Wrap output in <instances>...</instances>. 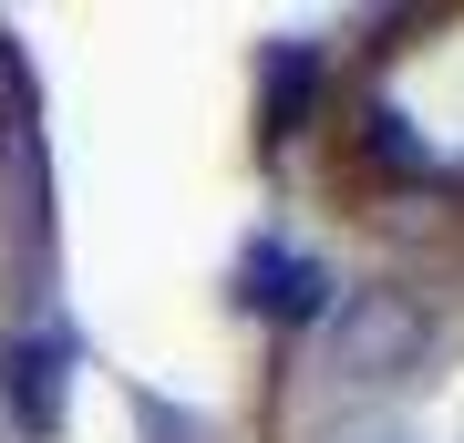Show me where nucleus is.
Here are the masks:
<instances>
[{
  "mask_svg": "<svg viewBox=\"0 0 464 443\" xmlns=\"http://www.w3.org/2000/svg\"><path fill=\"white\" fill-rule=\"evenodd\" d=\"M433 351V310L413 289H351L331 310V371L341 381H402Z\"/></svg>",
  "mask_w": 464,
  "mask_h": 443,
  "instance_id": "f257e3e1",
  "label": "nucleus"
},
{
  "mask_svg": "<svg viewBox=\"0 0 464 443\" xmlns=\"http://www.w3.org/2000/svg\"><path fill=\"white\" fill-rule=\"evenodd\" d=\"M320 268L299 258V247H248V258H237V310H268V320H310L320 310Z\"/></svg>",
  "mask_w": 464,
  "mask_h": 443,
  "instance_id": "f03ea898",
  "label": "nucleus"
},
{
  "mask_svg": "<svg viewBox=\"0 0 464 443\" xmlns=\"http://www.w3.org/2000/svg\"><path fill=\"white\" fill-rule=\"evenodd\" d=\"M0 381L21 392V423H32V433H52V423H63V392H52V351L11 341V351H0Z\"/></svg>",
  "mask_w": 464,
  "mask_h": 443,
  "instance_id": "7ed1b4c3",
  "label": "nucleus"
},
{
  "mask_svg": "<svg viewBox=\"0 0 464 443\" xmlns=\"http://www.w3.org/2000/svg\"><path fill=\"white\" fill-rule=\"evenodd\" d=\"M310 52H299V42H279V52H268V134H299V114H310Z\"/></svg>",
  "mask_w": 464,
  "mask_h": 443,
  "instance_id": "20e7f679",
  "label": "nucleus"
},
{
  "mask_svg": "<svg viewBox=\"0 0 464 443\" xmlns=\"http://www.w3.org/2000/svg\"><path fill=\"white\" fill-rule=\"evenodd\" d=\"M372 145L392 155V165H423V145H413V134H402V114H372Z\"/></svg>",
  "mask_w": 464,
  "mask_h": 443,
  "instance_id": "39448f33",
  "label": "nucleus"
},
{
  "mask_svg": "<svg viewBox=\"0 0 464 443\" xmlns=\"http://www.w3.org/2000/svg\"><path fill=\"white\" fill-rule=\"evenodd\" d=\"M134 412H145V433H155V443H197V423H186V412H166V402H155V392L134 402Z\"/></svg>",
  "mask_w": 464,
  "mask_h": 443,
  "instance_id": "423d86ee",
  "label": "nucleus"
},
{
  "mask_svg": "<svg viewBox=\"0 0 464 443\" xmlns=\"http://www.w3.org/2000/svg\"><path fill=\"white\" fill-rule=\"evenodd\" d=\"M320 443H413V433H402V423H331Z\"/></svg>",
  "mask_w": 464,
  "mask_h": 443,
  "instance_id": "0eeeda50",
  "label": "nucleus"
}]
</instances>
